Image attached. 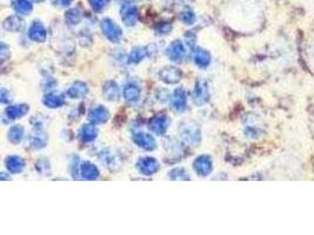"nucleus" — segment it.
<instances>
[]
</instances>
